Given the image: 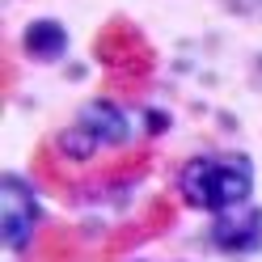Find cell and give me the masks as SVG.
<instances>
[{
	"instance_id": "5b68a950",
	"label": "cell",
	"mask_w": 262,
	"mask_h": 262,
	"mask_svg": "<svg viewBox=\"0 0 262 262\" xmlns=\"http://www.w3.org/2000/svg\"><path fill=\"white\" fill-rule=\"evenodd\" d=\"M68 26L55 21V17H38L21 30V51L34 59V63H59L68 59Z\"/></svg>"
},
{
	"instance_id": "277c9868",
	"label": "cell",
	"mask_w": 262,
	"mask_h": 262,
	"mask_svg": "<svg viewBox=\"0 0 262 262\" xmlns=\"http://www.w3.org/2000/svg\"><path fill=\"white\" fill-rule=\"evenodd\" d=\"M207 241H211V250L224 254V258H250V254H258L262 250V207L245 203V207L211 216Z\"/></svg>"
},
{
	"instance_id": "6da1fadb",
	"label": "cell",
	"mask_w": 262,
	"mask_h": 262,
	"mask_svg": "<svg viewBox=\"0 0 262 262\" xmlns=\"http://www.w3.org/2000/svg\"><path fill=\"white\" fill-rule=\"evenodd\" d=\"M178 194L207 216L245 207L254 199V161L245 152H199L178 169Z\"/></svg>"
},
{
	"instance_id": "7a4b0ae2",
	"label": "cell",
	"mask_w": 262,
	"mask_h": 262,
	"mask_svg": "<svg viewBox=\"0 0 262 262\" xmlns=\"http://www.w3.org/2000/svg\"><path fill=\"white\" fill-rule=\"evenodd\" d=\"M127 136H131V119L114 102H85L76 123L59 131V152L68 161H89L102 148L127 144Z\"/></svg>"
},
{
	"instance_id": "3957f363",
	"label": "cell",
	"mask_w": 262,
	"mask_h": 262,
	"mask_svg": "<svg viewBox=\"0 0 262 262\" xmlns=\"http://www.w3.org/2000/svg\"><path fill=\"white\" fill-rule=\"evenodd\" d=\"M38 220H42V207H38V194L30 190V182L17 173H5V182H0V237H5V250L9 254L30 250Z\"/></svg>"
}]
</instances>
